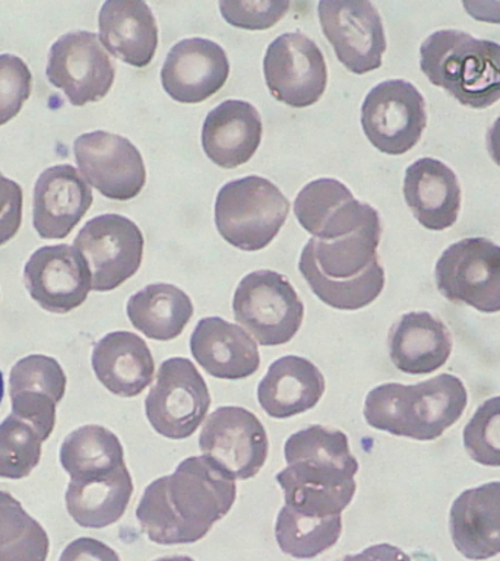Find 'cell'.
<instances>
[{
	"label": "cell",
	"instance_id": "obj_1",
	"mask_svg": "<svg viewBox=\"0 0 500 561\" xmlns=\"http://www.w3.org/2000/svg\"><path fill=\"white\" fill-rule=\"evenodd\" d=\"M236 481L205 456L182 460L171 476L145 489L136 519L152 542L179 546L201 541L236 502Z\"/></svg>",
	"mask_w": 500,
	"mask_h": 561
},
{
	"label": "cell",
	"instance_id": "obj_2",
	"mask_svg": "<svg viewBox=\"0 0 500 561\" xmlns=\"http://www.w3.org/2000/svg\"><path fill=\"white\" fill-rule=\"evenodd\" d=\"M287 468L276 473L285 506L305 515H341L353 500L357 459L341 430L309 425L292 434L284 446Z\"/></svg>",
	"mask_w": 500,
	"mask_h": 561
},
{
	"label": "cell",
	"instance_id": "obj_3",
	"mask_svg": "<svg viewBox=\"0 0 500 561\" xmlns=\"http://www.w3.org/2000/svg\"><path fill=\"white\" fill-rule=\"evenodd\" d=\"M380 234L376 214L350 234L307 241L298 271L320 301L333 309L354 311L380 296L385 287V271L377 254Z\"/></svg>",
	"mask_w": 500,
	"mask_h": 561
},
{
	"label": "cell",
	"instance_id": "obj_4",
	"mask_svg": "<svg viewBox=\"0 0 500 561\" xmlns=\"http://www.w3.org/2000/svg\"><path fill=\"white\" fill-rule=\"evenodd\" d=\"M467 403L463 381L445 373L417 385L377 386L367 393L363 414L380 432L432 442L463 416Z\"/></svg>",
	"mask_w": 500,
	"mask_h": 561
},
{
	"label": "cell",
	"instance_id": "obj_5",
	"mask_svg": "<svg viewBox=\"0 0 500 561\" xmlns=\"http://www.w3.org/2000/svg\"><path fill=\"white\" fill-rule=\"evenodd\" d=\"M420 68L464 107L485 110L500 100V44L459 30H441L420 47Z\"/></svg>",
	"mask_w": 500,
	"mask_h": 561
},
{
	"label": "cell",
	"instance_id": "obj_6",
	"mask_svg": "<svg viewBox=\"0 0 500 561\" xmlns=\"http://www.w3.org/2000/svg\"><path fill=\"white\" fill-rule=\"evenodd\" d=\"M289 213V202L268 179L259 175L232 180L215 199V226L223 239L245 250L265 249L279 234Z\"/></svg>",
	"mask_w": 500,
	"mask_h": 561
},
{
	"label": "cell",
	"instance_id": "obj_7",
	"mask_svg": "<svg viewBox=\"0 0 500 561\" xmlns=\"http://www.w3.org/2000/svg\"><path fill=\"white\" fill-rule=\"evenodd\" d=\"M232 313L259 345L276 346L296 336L305 306L287 276L262 270L250 272L237 285Z\"/></svg>",
	"mask_w": 500,
	"mask_h": 561
},
{
	"label": "cell",
	"instance_id": "obj_8",
	"mask_svg": "<svg viewBox=\"0 0 500 561\" xmlns=\"http://www.w3.org/2000/svg\"><path fill=\"white\" fill-rule=\"evenodd\" d=\"M211 407L208 386L191 359L173 357L158 368L145 414L162 437L183 440L204 423Z\"/></svg>",
	"mask_w": 500,
	"mask_h": 561
},
{
	"label": "cell",
	"instance_id": "obj_9",
	"mask_svg": "<svg viewBox=\"0 0 500 561\" xmlns=\"http://www.w3.org/2000/svg\"><path fill=\"white\" fill-rule=\"evenodd\" d=\"M434 279L446 300L471 306L481 313H498L500 245L485 237L456 241L439 257Z\"/></svg>",
	"mask_w": 500,
	"mask_h": 561
},
{
	"label": "cell",
	"instance_id": "obj_10",
	"mask_svg": "<svg viewBox=\"0 0 500 561\" xmlns=\"http://www.w3.org/2000/svg\"><path fill=\"white\" fill-rule=\"evenodd\" d=\"M144 244L139 227L118 214L90 219L73 240L90 270L91 288L99 293L113 291L138 272Z\"/></svg>",
	"mask_w": 500,
	"mask_h": 561
},
{
	"label": "cell",
	"instance_id": "obj_11",
	"mask_svg": "<svg viewBox=\"0 0 500 561\" xmlns=\"http://www.w3.org/2000/svg\"><path fill=\"white\" fill-rule=\"evenodd\" d=\"M428 126L421 92L411 82L389 79L372 88L362 105L364 135L380 152L402 156L414 148Z\"/></svg>",
	"mask_w": 500,
	"mask_h": 561
},
{
	"label": "cell",
	"instance_id": "obj_12",
	"mask_svg": "<svg viewBox=\"0 0 500 561\" xmlns=\"http://www.w3.org/2000/svg\"><path fill=\"white\" fill-rule=\"evenodd\" d=\"M200 449L232 480H250L266 462L270 442L258 416L241 407H219L206 419Z\"/></svg>",
	"mask_w": 500,
	"mask_h": 561
},
{
	"label": "cell",
	"instance_id": "obj_13",
	"mask_svg": "<svg viewBox=\"0 0 500 561\" xmlns=\"http://www.w3.org/2000/svg\"><path fill=\"white\" fill-rule=\"evenodd\" d=\"M46 75L53 87L65 92L70 104L82 107L109 94L116 68L99 35L73 31L53 43Z\"/></svg>",
	"mask_w": 500,
	"mask_h": 561
},
{
	"label": "cell",
	"instance_id": "obj_14",
	"mask_svg": "<svg viewBox=\"0 0 500 561\" xmlns=\"http://www.w3.org/2000/svg\"><path fill=\"white\" fill-rule=\"evenodd\" d=\"M263 75L272 96L293 108L310 107L327 90V61L318 44L302 33H285L268 46Z\"/></svg>",
	"mask_w": 500,
	"mask_h": 561
},
{
	"label": "cell",
	"instance_id": "obj_15",
	"mask_svg": "<svg viewBox=\"0 0 500 561\" xmlns=\"http://www.w3.org/2000/svg\"><path fill=\"white\" fill-rule=\"evenodd\" d=\"M320 25L346 70L364 75L379 69L386 51L384 24L367 0H322Z\"/></svg>",
	"mask_w": 500,
	"mask_h": 561
},
{
	"label": "cell",
	"instance_id": "obj_16",
	"mask_svg": "<svg viewBox=\"0 0 500 561\" xmlns=\"http://www.w3.org/2000/svg\"><path fill=\"white\" fill-rule=\"evenodd\" d=\"M73 152L83 178L109 199H134L147 182L139 149L121 135L83 134L75 139Z\"/></svg>",
	"mask_w": 500,
	"mask_h": 561
},
{
	"label": "cell",
	"instance_id": "obj_17",
	"mask_svg": "<svg viewBox=\"0 0 500 561\" xmlns=\"http://www.w3.org/2000/svg\"><path fill=\"white\" fill-rule=\"evenodd\" d=\"M24 284L42 309L57 314L78 309L92 289L86 259L69 244L35 250L25 265Z\"/></svg>",
	"mask_w": 500,
	"mask_h": 561
},
{
	"label": "cell",
	"instance_id": "obj_18",
	"mask_svg": "<svg viewBox=\"0 0 500 561\" xmlns=\"http://www.w3.org/2000/svg\"><path fill=\"white\" fill-rule=\"evenodd\" d=\"M230 75L226 51L206 38H186L171 47L161 69L167 94L182 104H200L217 94Z\"/></svg>",
	"mask_w": 500,
	"mask_h": 561
},
{
	"label": "cell",
	"instance_id": "obj_19",
	"mask_svg": "<svg viewBox=\"0 0 500 561\" xmlns=\"http://www.w3.org/2000/svg\"><path fill=\"white\" fill-rule=\"evenodd\" d=\"M66 375L57 359L29 355L12 367L9 376L12 412L37 430L46 442L56 425V405L65 397Z\"/></svg>",
	"mask_w": 500,
	"mask_h": 561
},
{
	"label": "cell",
	"instance_id": "obj_20",
	"mask_svg": "<svg viewBox=\"0 0 500 561\" xmlns=\"http://www.w3.org/2000/svg\"><path fill=\"white\" fill-rule=\"evenodd\" d=\"M91 188L78 170L60 164L44 170L34 187L33 224L44 240L68 237L91 208Z\"/></svg>",
	"mask_w": 500,
	"mask_h": 561
},
{
	"label": "cell",
	"instance_id": "obj_21",
	"mask_svg": "<svg viewBox=\"0 0 500 561\" xmlns=\"http://www.w3.org/2000/svg\"><path fill=\"white\" fill-rule=\"evenodd\" d=\"M262 118L248 101L227 100L211 110L202 126L205 156L221 169H237L258 151Z\"/></svg>",
	"mask_w": 500,
	"mask_h": 561
},
{
	"label": "cell",
	"instance_id": "obj_22",
	"mask_svg": "<svg viewBox=\"0 0 500 561\" xmlns=\"http://www.w3.org/2000/svg\"><path fill=\"white\" fill-rule=\"evenodd\" d=\"M189 345L195 362L217 379H246L261 366V355L252 336L221 318L201 319Z\"/></svg>",
	"mask_w": 500,
	"mask_h": 561
},
{
	"label": "cell",
	"instance_id": "obj_23",
	"mask_svg": "<svg viewBox=\"0 0 500 561\" xmlns=\"http://www.w3.org/2000/svg\"><path fill=\"white\" fill-rule=\"evenodd\" d=\"M404 197L417 221L432 231L447 230L458 221L461 184L454 171L434 158L412 162L404 178Z\"/></svg>",
	"mask_w": 500,
	"mask_h": 561
},
{
	"label": "cell",
	"instance_id": "obj_24",
	"mask_svg": "<svg viewBox=\"0 0 500 561\" xmlns=\"http://www.w3.org/2000/svg\"><path fill=\"white\" fill-rule=\"evenodd\" d=\"M450 530L456 550L468 560L500 554V481L465 490L452 504Z\"/></svg>",
	"mask_w": 500,
	"mask_h": 561
},
{
	"label": "cell",
	"instance_id": "obj_25",
	"mask_svg": "<svg viewBox=\"0 0 500 561\" xmlns=\"http://www.w3.org/2000/svg\"><path fill=\"white\" fill-rule=\"evenodd\" d=\"M91 364L100 383L122 398L138 397L156 375V363L147 342L126 331L107 333L96 342Z\"/></svg>",
	"mask_w": 500,
	"mask_h": 561
},
{
	"label": "cell",
	"instance_id": "obj_26",
	"mask_svg": "<svg viewBox=\"0 0 500 561\" xmlns=\"http://www.w3.org/2000/svg\"><path fill=\"white\" fill-rule=\"evenodd\" d=\"M388 345L390 359L399 371L430 375L450 359L452 335L436 316L429 311H411L390 328Z\"/></svg>",
	"mask_w": 500,
	"mask_h": 561
},
{
	"label": "cell",
	"instance_id": "obj_27",
	"mask_svg": "<svg viewBox=\"0 0 500 561\" xmlns=\"http://www.w3.org/2000/svg\"><path fill=\"white\" fill-rule=\"evenodd\" d=\"M325 388V377L314 363L285 355L268 368L258 386V401L272 419H292L318 405Z\"/></svg>",
	"mask_w": 500,
	"mask_h": 561
},
{
	"label": "cell",
	"instance_id": "obj_28",
	"mask_svg": "<svg viewBox=\"0 0 500 561\" xmlns=\"http://www.w3.org/2000/svg\"><path fill=\"white\" fill-rule=\"evenodd\" d=\"M100 42L114 57L145 68L158 47V26L151 8L140 0H107L99 15Z\"/></svg>",
	"mask_w": 500,
	"mask_h": 561
},
{
	"label": "cell",
	"instance_id": "obj_29",
	"mask_svg": "<svg viewBox=\"0 0 500 561\" xmlns=\"http://www.w3.org/2000/svg\"><path fill=\"white\" fill-rule=\"evenodd\" d=\"M132 494L134 481L125 465L107 476L70 480L66 511L82 528L101 529L125 515Z\"/></svg>",
	"mask_w": 500,
	"mask_h": 561
},
{
	"label": "cell",
	"instance_id": "obj_30",
	"mask_svg": "<svg viewBox=\"0 0 500 561\" xmlns=\"http://www.w3.org/2000/svg\"><path fill=\"white\" fill-rule=\"evenodd\" d=\"M127 318L149 340L173 341L193 316L188 294L171 284H151L127 301Z\"/></svg>",
	"mask_w": 500,
	"mask_h": 561
},
{
	"label": "cell",
	"instance_id": "obj_31",
	"mask_svg": "<svg viewBox=\"0 0 500 561\" xmlns=\"http://www.w3.org/2000/svg\"><path fill=\"white\" fill-rule=\"evenodd\" d=\"M60 463L70 480L107 476L125 467V451L118 437L103 425H82L66 436Z\"/></svg>",
	"mask_w": 500,
	"mask_h": 561
},
{
	"label": "cell",
	"instance_id": "obj_32",
	"mask_svg": "<svg viewBox=\"0 0 500 561\" xmlns=\"http://www.w3.org/2000/svg\"><path fill=\"white\" fill-rule=\"evenodd\" d=\"M341 533V515L331 517L305 515L284 504L276 516V542L281 551L294 559H315L336 546Z\"/></svg>",
	"mask_w": 500,
	"mask_h": 561
},
{
	"label": "cell",
	"instance_id": "obj_33",
	"mask_svg": "<svg viewBox=\"0 0 500 561\" xmlns=\"http://www.w3.org/2000/svg\"><path fill=\"white\" fill-rule=\"evenodd\" d=\"M50 539L7 491H0V561H47Z\"/></svg>",
	"mask_w": 500,
	"mask_h": 561
},
{
	"label": "cell",
	"instance_id": "obj_34",
	"mask_svg": "<svg viewBox=\"0 0 500 561\" xmlns=\"http://www.w3.org/2000/svg\"><path fill=\"white\" fill-rule=\"evenodd\" d=\"M43 437L20 416L9 414L0 423V478L22 480L42 459Z\"/></svg>",
	"mask_w": 500,
	"mask_h": 561
},
{
	"label": "cell",
	"instance_id": "obj_35",
	"mask_svg": "<svg viewBox=\"0 0 500 561\" xmlns=\"http://www.w3.org/2000/svg\"><path fill=\"white\" fill-rule=\"evenodd\" d=\"M354 199L350 188L336 179L314 180L298 193L294 214L300 226L315 237L333 215Z\"/></svg>",
	"mask_w": 500,
	"mask_h": 561
},
{
	"label": "cell",
	"instance_id": "obj_36",
	"mask_svg": "<svg viewBox=\"0 0 500 561\" xmlns=\"http://www.w3.org/2000/svg\"><path fill=\"white\" fill-rule=\"evenodd\" d=\"M464 446L474 462L500 468V397L487 399L464 428Z\"/></svg>",
	"mask_w": 500,
	"mask_h": 561
},
{
	"label": "cell",
	"instance_id": "obj_37",
	"mask_svg": "<svg viewBox=\"0 0 500 561\" xmlns=\"http://www.w3.org/2000/svg\"><path fill=\"white\" fill-rule=\"evenodd\" d=\"M33 77L25 61L15 55H0V126L18 116L30 99Z\"/></svg>",
	"mask_w": 500,
	"mask_h": 561
},
{
	"label": "cell",
	"instance_id": "obj_38",
	"mask_svg": "<svg viewBox=\"0 0 500 561\" xmlns=\"http://www.w3.org/2000/svg\"><path fill=\"white\" fill-rule=\"evenodd\" d=\"M219 11L227 24L236 28L270 30L288 12L289 2L284 0H221Z\"/></svg>",
	"mask_w": 500,
	"mask_h": 561
},
{
	"label": "cell",
	"instance_id": "obj_39",
	"mask_svg": "<svg viewBox=\"0 0 500 561\" xmlns=\"http://www.w3.org/2000/svg\"><path fill=\"white\" fill-rule=\"evenodd\" d=\"M22 201L20 184L0 173V245L7 244L20 231Z\"/></svg>",
	"mask_w": 500,
	"mask_h": 561
},
{
	"label": "cell",
	"instance_id": "obj_40",
	"mask_svg": "<svg viewBox=\"0 0 500 561\" xmlns=\"http://www.w3.org/2000/svg\"><path fill=\"white\" fill-rule=\"evenodd\" d=\"M59 561H121V557L107 543L83 537L70 542Z\"/></svg>",
	"mask_w": 500,
	"mask_h": 561
},
{
	"label": "cell",
	"instance_id": "obj_41",
	"mask_svg": "<svg viewBox=\"0 0 500 561\" xmlns=\"http://www.w3.org/2000/svg\"><path fill=\"white\" fill-rule=\"evenodd\" d=\"M337 561H412L411 557L404 552L401 548L390 546V543H376L359 552V554L345 556L344 559Z\"/></svg>",
	"mask_w": 500,
	"mask_h": 561
},
{
	"label": "cell",
	"instance_id": "obj_42",
	"mask_svg": "<svg viewBox=\"0 0 500 561\" xmlns=\"http://www.w3.org/2000/svg\"><path fill=\"white\" fill-rule=\"evenodd\" d=\"M486 144L491 160L500 167V114L490 129L487 130Z\"/></svg>",
	"mask_w": 500,
	"mask_h": 561
},
{
	"label": "cell",
	"instance_id": "obj_43",
	"mask_svg": "<svg viewBox=\"0 0 500 561\" xmlns=\"http://www.w3.org/2000/svg\"><path fill=\"white\" fill-rule=\"evenodd\" d=\"M154 561H195L192 557L189 556H171V557H161V559H157Z\"/></svg>",
	"mask_w": 500,
	"mask_h": 561
},
{
	"label": "cell",
	"instance_id": "obj_44",
	"mask_svg": "<svg viewBox=\"0 0 500 561\" xmlns=\"http://www.w3.org/2000/svg\"><path fill=\"white\" fill-rule=\"evenodd\" d=\"M3 394H4V380H3L2 370H0V405H2Z\"/></svg>",
	"mask_w": 500,
	"mask_h": 561
}]
</instances>
